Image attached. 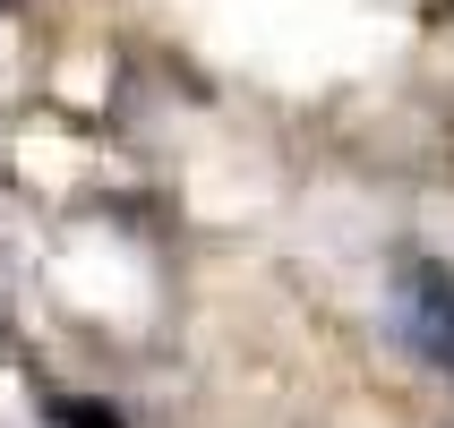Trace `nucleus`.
Here are the masks:
<instances>
[{
  "label": "nucleus",
  "mask_w": 454,
  "mask_h": 428,
  "mask_svg": "<svg viewBox=\"0 0 454 428\" xmlns=\"http://www.w3.org/2000/svg\"><path fill=\"white\" fill-rule=\"evenodd\" d=\"M395 326H403L420 369L454 377V275L446 266H420V257H411L403 275H395Z\"/></svg>",
  "instance_id": "f257e3e1"
},
{
  "label": "nucleus",
  "mask_w": 454,
  "mask_h": 428,
  "mask_svg": "<svg viewBox=\"0 0 454 428\" xmlns=\"http://www.w3.org/2000/svg\"><path fill=\"white\" fill-rule=\"evenodd\" d=\"M51 428H129V420L112 403H69V394H60V403H51Z\"/></svg>",
  "instance_id": "f03ea898"
}]
</instances>
